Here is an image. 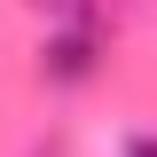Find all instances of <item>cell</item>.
Listing matches in <instances>:
<instances>
[{"mask_svg":"<svg viewBox=\"0 0 157 157\" xmlns=\"http://www.w3.org/2000/svg\"><path fill=\"white\" fill-rule=\"evenodd\" d=\"M102 71V24L94 16H55V32L39 39V78L47 86H86Z\"/></svg>","mask_w":157,"mask_h":157,"instance_id":"6da1fadb","label":"cell"},{"mask_svg":"<svg viewBox=\"0 0 157 157\" xmlns=\"http://www.w3.org/2000/svg\"><path fill=\"white\" fill-rule=\"evenodd\" d=\"M47 16H94V0H39Z\"/></svg>","mask_w":157,"mask_h":157,"instance_id":"7a4b0ae2","label":"cell"},{"mask_svg":"<svg viewBox=\"0 0 157 157\" xmlns=\"http://www.w3.org/2000/svg\"><path fill=\"white\" fill-rule=\"evenodd\" d=\"M118 157H157V134H126V149Z\"/></svg>","mask_w":157,"mask_h":157,"instance_id":"3957f363","label":"cell"}]
</instances>
